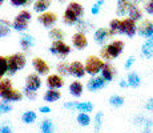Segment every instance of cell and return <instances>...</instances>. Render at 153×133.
<instances>
[{"label":"cell","mask_w":153,"mask_h":133,"mask_svg":"<svg viewBox=\"0 0 153 133\" xmlns=\"http://www.w3.org/2000/svg\"><path fill=\"white\" fill-rule=\"evenodd\" d=\"M84 7L77 1H72L64 11V23L68 25H76L84 16Z\"/></svg>","instance_id":"6da1fadb"},{"label":"cell","mask_w":153,"mask_h":133,"mask_svg":"<svg viewBox=\"0 0 153 133\" xmlns=\"http://www.w3.org/2000/svg\"><path fill=\"white\" fill-rule=\"evenodd\" d=\"M123 49H124V43L121 40H114L109 43L108 45H105L104 48L100 51V55H101L102 59L105 60H113V59L119 57L123 53Z\"/></svg>","instance_id":"7a4b0ae2"},{"label":"cell","mask_w":153,"mask_h":133,"mask_svg":"<svg viewBox=\"0 0 153 133\" xmlns=\"http://www.w3.org/2000/svg\"><path fill=\"white\" fill-rule=\"evenodd\" d=\"M8 59V73L10 75H15L17 71H22L27 64L25 56L23 53H13Z\"/></svg>","instance_id":"3957f363"},{"label":"cell","mask_w":153,"mask_h":133,"mask_svg":"<svg viewBox=\"0 0 153 133\" xmlns=\"http://www.w3.org/2000/svg\"><path fill=\"white\" fill-rule=\"evenodd\" d=\"M32 19V13L27 10H23L20 11L19 13L16 15V17L13 19L12 22V27L15 31H19V32H23L28 28V22Z\"/></svg>","instance_id":"277c9868"},{"label":"cell","mask_w":153,"mask_h":133,"mask_svg":"<svg viewBox=\"0 0 153 133\" xmlns=\"http://www.w3.org/2000/svg\"><path fill=\"white\" fill-rule=\"evenodd\" d=\"M104 64V61L97 56H88L87 60H85V71L91 76H96L99 73H101Z\"/></svg>","instance_id":"5b68a950"},{"label":"cell","mask_w":153,"mask_h":133,"mask_svg":"<svg viewBox=\"0 0 153 133\" xmlns=\"http://www.w3.org/2000/svg\"><path fill=\"white\" fill-rule=\"evenodd\" d=\"M49 52L59 56V57H67L71 53V47L67 43H64L63 40L53 41V44H52L51 48H49Z\"/></svg>","instance_id":"8992f818"},{"label":"cell","mask_w":153,"mask_h":133,"mask_svg":"<svg viewBox=\"0 0 153 133\" xmlns=\"http://www.w3.org/2000/svg\"><path fill=\"white\" fill-rule=\"evenodd\" d=\"M137 33V25L136 22L132 19H124L121 20V29H120V35H126L128 37H133Z\"/></svg>","instance_id":"52a82bcc"},{"label":"cell","mask_w":153,"mask_h":133,"mask_svg":"<svg viewBox=\"0 0 153 133\" xmlns=\"http://www.w3.org/2000/svg\"><path fill=\"white\" fill-rule=\"evenodd\" d=\"M137 33L140 36L145 37L146 40L153 41V22L151 20H145L137 27Z\"/></svg>","instance_id":"ba28073f"},{"label":"cell","mask_w":153,"mask_h":133,"mask_svg":"<svg viewBox=\"0 0 153 133\" xmlns=\"http://www.w3.org/2000/svg\"><path fill=\"white\" fill-rule=\"evenodd\" d=\"M37 22L43 27H45V28H51V27H53L56 23H57V15L55 12H48V11H47V12L42 13L37 17Z\"/></svg>","instance_id":"9c48e42d"},{"label":"cell","mask_w":153,"mask_h":133,"mask_svg":"<svg viewBox=\"0 0 153 133\" xmlns=\"http://www.w3.org/2000/svg\"><path fill=\"white\" fill-rule=\"evenodd\" d=\"M65 108L69 109H76L79 112H84V113H89L93 111V104L89 101H83V103H65L64 104Z\"/></svg>","instance_id":"30bf717a"},{"label":"cell","mask_w":153,"mask_h":133,"mask_svg":"<svg viewBox=\"0 0 153 133\" xmlns=\"http://www.w3.org/2000/svg\"><path fill=\"white\" fill-rule=\"evenodd\" d=\"M105 85H107V81L102 77H99V76H93V77L89 79L87 82V88L89 92H97V91L102 89Z\"/></svg>","instance_id":"8fae6325"},{"label":"cell","mask_w":153,"mask_h":133,"mask_svg":"<svg viewBox=\"0 0 153 133\" xmlns=\"http://www.w3.org/2000/svg\"><path fill=\"white\" fill-rule=\"evenodd\" d=\"M32 65H33L35 71L39 76H44V75H48L49 72V65L47 64V61L44 59L40 57H35L33 61H32Z\"/></svg>","instance_id":"7c38bea8"},{"label":"cell","mask_w":153,"mask_h":133,"mask_svg":"<svg viewBox=\"0 0 153 133\" xmlns=\"http://www.w3.org/2000/svg\"><path fill=\"white\" fill-rule=\"evenodd\" d=\"M72 45L76 49H84L88 47V39L83 32H76L72 36Z\"/></svg>","instance_id":"4fadbf2b"},{"label":"cell","mask_w":153,"mask_h":133,"mask_svg":"<svg viewBox=\"0 0 153 133\" xmlns=\"http://www.w3.org/2000/svg\"><path fill=\"white\" fill-rule=\"evenodd\" d=\"M42 87V80H40V76L37 73H31V75L27 76V80H25V88L32 91H37Z\"/></svg>","instance_id":"5bb4252c"},{"label":"cell","mask_w":153,"mask_h":133,"mask_svg":"<svg viewBox=\"0 0 153 133\" xmlns=\"http://www.w3.org/2000/svg\"><path fill=\"white\" fill-rule=\"evenodd\" d=\"M69 69H71V75L75 76L77 79H81L85 76L87 71H85V65H83V63L80 61H73L69 64Z\"/></svg>","instance_id":"9a60e30c"},{"label":"cell","mask_w":153,"mask_h":133,"mask_svg":"<svg viewBox=\"0 0 153 133\" xmlns=\"http://www.w3.org/2000/svg\"><path fill=\"white\" fill-rule=\"evenodd\" d=\"M64 85V80L60 75H51L47 77V87L48 89H60Z\"/></svg>","instance_id":"2e32d148"},{"label":"cell","mask_w":153,"mask_h":133,"mask_svg":"<svg viewBox=\"0 0 153 133\" xmlns=\"http://www.w3.org/2000/svg\"><path fill=\"white\" fill-rule=\"evenodd\" d=\"M114 76H116V69H114V67H112L111 64L105 63L104 67H102V71H101V77L107 82H109L114 79Z\"/></svg>","instance_id":"e0dca14e"},{"label":"cell","mask_w":153,"mask_h":133,"mask_svg":"<svg viewBox=\"0 0 153 133\" xmlns=\"http://www.w3.org/2000/svg\"><path fill=\"white\" fill-rule=\"evenodd\" d=\"M95 41L97 44H100V45H102V44L105 43L108 39H109V29H107V28H99V29H96V32H95Z\"/></svg>","instance_id":"ac0fdd59"},{"label":"cell","mask_w":153,"mask_h":133,"mask_svg":"<svg viewBox=\"0 0 153 133\" xmlns=\"http://www.w3.org/2000/svg\"><path fill=\"white\" fill-rule=\"evenodd\" d=\"M132 3L129 0H117V8H116V13L119 16H125L129 12Z\"/></svg>","instance_id":"d6986e66"},{"label":"cell","mask_w":153,"mask_h":133,"mask_svg":"<svg viewBox=\"0 0 153 133\" xmlns=\"http://www.w3.org/2000/svg\"><path fill=\"white\" fill-rule=\"evenodd\" d=\"M51 7V0H36L33 3V11L37 13H44Z\"/></svg>","instance_id":"ffe728a7"},{"label":"cell","mask_w":153,"mask_h":133,"mask_svg":"<svg viewBox=\"0 0 153 133\" xmlns=\"http://www.w3.org/2000/svg\"><path fill=\"white\" fill-rule=\"evenodd\" d=\"M12 81L8 79L5 80H0V99H4L8 93L12 91Z\"/></svg>","instance_id":"44dd1931"},{"label":"cell","mask_w":153,"mask_h":133,"mask_svg":"<svg viewBox=\"0 0 153 133\" xmlns=\"http://www.w3.org/2000/svg\"><path fill=\"white\" fill-rule=\"evenodd\" d=\"M83 91H84V87L80 81H73L71 82L69 85V93L72 94L73 97H80L83 94Z\"/></svg>","instance_id":"7402d4cb"},{"label":"cell","mask_w":153,"mask_h":133,"mask_svg":"<svg viewBox=\"0 0 153 133\" xmlns=\"http://www.w3.org/2000/svg\"><path fill=\"white\" fill-rule=\"evenodd\" d=\"M61 97V93L57 89H48L44 93V101L45 103H55Z\"/></svg>","instance_id":"603a6c76"},{"label":"cell","mask_w":153,"mask_h":133,"mask_svg":"<svg viewBox=\"0 0 153 133\" xmlns=\"http://www.w3.org/2000/svg\"><path fill=\"white\" fill-rule=\"evenodd\" d=\"M128 15H129V19H132L133 22H139V20L143 19V12H141V10L139 8V5H136V4L131 5Z\"/></svg>","instance_id":"cb8c5ba5"},{"label":"cell","mask_w":153,"mask_h":133,"mask_svg":"<svg viewBox=\"0 0 153 133\" xmlns=\"http://www.w3.org/2000/svg\"><path fill=\"white\" fill-rule=\"evenodd\" d=\"M40 133H55V125L51 119H44L40 124Z\"/></svg>","instance_id":"d4e9b609"},{"label":"cell","mask_w":153,"mask_h":133,"mask_svg":"<svg viewBox=\"0 0 153 133\" xmlns=\"http://www.w3.org/2000/svg\"><path fill=\"white\" fill-rule=\"evenodd\" d=\"M20 45H22V48L24 51H28L29 48H32L35 45L33 36H31V35H23L22 39H20Z\"/></svg>","instance_id":"484cf974"},{"label":"cell","mask_w":153,"mask_h":133,"mask_svg":"<svg viewBox=\"0 0 153 133\" xmlns=\"http://www.w3.org/2000/svg\"><path fill=\"white\" fill-rule=\"evenodd\" d=\"M23 96H24V94H23L22 92H19V91H16V89H12V91H11V92L8 93L3 100H4L5 103H8V104H10V103L20 101V100L23 99Z\"/></svg>","instance_id":"4316f807"},{"label":"cell","mask_w":153,"mask_h":133,"mask_svg":"<svg viewBox=\"0 0 153 133\" xmlns=\"http://www.w3.org/2000/svg\"><path fill=\"white\" fill-rule=\"evenodd\" d=\"M126 81H128V87L131 88H139L141 84V77L137 75L136 72H131L126 77Z\"/></svg>","instance_id":"83f0119b"},{"label":"cell","mask_w":153,"mask_h":133,"mask_svg":"<svg viewBox=\"0 0 153 133\" xmlns=\"http://www.w3.org/2000/svg\"><path fill=\"white\" fill-rule=\"evenodd\" d=\"M109 35L114 36V35H120V29H121V20L119 19H113L109 23Z\"/></svg>","instance_id":"f1b7e54d"},{"label":"cell","mask_w":153,"mask_h":133,"mask_svg":"<svg viewBox=\"0 0 153 133\" xmlns=\"http://www.w3.org/2000/svg\"><path fill=\"white\" fill-rule=\"evenodd\" d=\"M141 53H143L144 57L151 59L153 56V41L146 40L145 43L143 44V48H141Z\"/></svg>","instance_id":"f546056e"},{"label":"cell","mask_w":153,"mask_h":133,"mask_svg":"<svg viewBox=\"0 0 153 133\" xmlns=\"http://www.w3.org/2000/svg\"><path fill=\"white\" fill-rule=\"evenodd\" d=\"M102 123H104V114L102 112H97L93 119V128H95V132L99 133L101 131V126H102Z\"/></svg>","instance_id":"4dcf8cb0"},{"label":"cell","mask_w":153,"mask_h":133,"mask_svg":"<svg viewBox=\"0 0 153 133\" xmlns=\"http://www.w3.org/2000/svg\"><path fill=\"white\" fill-rule=\"evenodd\" d=\"M37 119V116H36V113H35L33 111H27V112H24L23 113V116H22V120H23V123L24 124H33L35 121H36Z\"/></svg>","instance_id":"1f68e13d"},{"label":"cell","mask_w":153,"mask_h":133,"mask_svg":"<svg viewBox=\"0 0 153 133\" xmlns=\"http://www.w3.org/2000/svg\"><path fill=\"white\" fill-rule=\"evenodd\" d=\"M49 37H51L52 40H55V41L64 40L65 33H64V31H61L60 28H52L51 31H49Z\"/></svg>","instance_id":"d6a6232c"},{"label":"cell","mask_w":153,"mask_h":133,"mask_svg":"<svg viewBox=\"0 0 153 133\" xmlns=\"http://www.w3.org/2000/svg\"><path fill=\"white\" fill-rule=\"evenodd\" d=\"M124 97L120 96V94H113V96L109 97V104L114 108H120V106L124 105Z\"/></svg>","instance_id":"836d02e7"},{"label":"cell","mask_w":153,"mask_h":133,"mask_svg":"<svg viewBox=\"0 0 153 133\" xmlns=\"http://www.w3.org/2000/svg\"><path fill=\"white\" fill-rule=\"evenodd\" d=\"M91 27H93V25L91 24V23L88 22V20H85L84 17H83V19L79 20V23L76 24V28H77V31H79V32H83V33H85L87 31H89Z\"/></svg>","instance_id":"e575fe53"},{"label":"cell","mask_w":153,"mask_h":133,"mask_svg":"<svg viewBox=\"0 0 153 133\" xmlns=\"http://www.w3.org/2000/svg\"><path fill=\"white\" fill-rule=\"evenodd\" d=\"M77 123H79V125H81V126H88L91 124V117H89V114L88 113H84V112H80V113L77 114Z\"/></svg>","instance_id":"d590c367"},{"label":"cell","mask_w":153,"mask_h":133,"mask_svg":"<svg viewBox=\"0 0 153 133\" xmlns=\"http://www.w3.org/2000/svg\"><path fill=\"white\" fill-rule=\"evenodd\" d=\"M8 33H10V23L7 20L0 19V39L5 37Z\"/></svg>","instance_id":"8d00e7d4"},{"label":"cell","mask_w":153,"mask_h":133,"mask_svg":"<svg viewBox=\"0 0 153 133\" xmlns=\"http://www.w3.org/2000/svg\"><path fill=\"white\" fill-rule=\"evenodd\" d=\"M8 72V59L4 56H0V80L3 79V76Z\"/></svg>","instance_id":"74e56055"},{"label":"cell","mask_w":153,"mask_h":133,"mask_svg":"<svg viewBox=\"0 0 153 133\" xmlns=\"http://www.w3.org/2000/svg\"><path fill=\"white\" fill-rule=\"evenodd\" d=\"M57 72H59V75H60V76H68V75H71L69 64H67V63L57 64Z\"/></svg>","instance_id":"f35d334b"},{"label":"cell","mask_w":153,"mask_h":133,"mask_svg":"<svg viewBox=\"0 0 153 133\" xmlns=\"http://www.w3.org/2000/svg\"><path fill=\"white\" fill-rule=\"evenodd\" d=\"M12 111V106H11L8 103L1 101L0 103V114H5V113H10Z\"/></svg>","instance_id":"ab89813d"},{"label":"cell","mask_w":153,"mask_h":133,"mask_svg":"<svg viewBox=\"0 0 153 133\" xmlns=\"http://www.w3.org/2000/svg\"><path fill=\"white\" fill-rule=\"evenodd\" d=\"M32 0H11V4L13 7H25V5L31 4Z\"/></svg>","instance_id":"60d3db41"},{"label":"cell","mask_w":153,"mask_h":133,"mask_svg":"<svg viewBox=\"0 0 153 133\" xmlns=\"http://www.w3.org/2000/svg\"><path fill=\"white\" fill-rule=\"evenodd\" d=\"M102 4H104V0H99L97 3H95V4H93V7L91 8V13H92V15H97L100 12V8H101Z\"/></svg>","instance_id":"b9f144b4"},{"label":"cell","mask_w":153,"mask_h":133,"mask_svg":"<svg viewBox=\"0 0 153 133\" xmlns=\"http://www.w3.org/2000/svg\"><path fill=\"white\" fill-rule=\"evenodd\" d=\"M24 96L29 100H35L36 99V91L28 89V88H24Z\"/></svg>","instance_id":"7bdbcfd3"},{"label":"cell","mask_w":153,"mask_h":133,"mask_svg":"<svg viewBox=\"0 0 153 133\" xmlns=\"http://www.w3.org/2000/svg\"><path fill=\"white\" fill-rule=\"evenodd\" d=\"M133 121H134V124H136V125H143L144 126V124H145V121H146V117L143 116V114H139V116L134 117Z\"/></svg>","instance_id":"ee69618b"},{"label":"cell","mask_w":153,"mask_h":133,"mask_svg":"<svg viewBox=\"0 0 153 133\" xmlns=\"http://www.w3.org/2000/svg\"><path fill=\"white\" fill-rule=\"evenodd\" d=\"M144 10L146 11V13H153V1L151 0V1H146L145 5H144Z\"/></svg>","instance_id":"f6af8a7d"},{"label":"cell","mask_w":153,"mask_h":133,"mask_svg":"<svg viewBox=\"0 0 153 133\" xmlns=\"http://www.w3.org/2000/svg\"><path fill=\"white\" fill-rule=\"evenodd\" d=\"M133 63H134V57H133V56H129V57L126 59L125 64H124L125 69H129V68H131L132 65H133Z\"/></svg>","instance_id":"bcb514c9"},{"label":"cell","mask_w":153,"mask_h":133,"mask_svg":"<svg viewBox=\"0 0 153 133\" xmlns=\"http://www.w3.org/2000/svg\"><path fill=\"white\" fill-rule=\"evenodd\" d=\"M0 133H12V128H11L10 125H7V124H4V125L0 128Z\"/></svg>","instance_id":"7dc6e473"},{"label":"cell","mask_w":153,"mask_h":133,"mask_svg":"<svg viewBox=\"0 0 153 133\" xmlns=\"http://www.w3.org/2000/svg\"><path fill=\"white\" fill-rule=\"evenodd\" d=\"M152 126H153V120H151V119H146L145 124H144V129H151Z\"/></svg>","instance_id":"c3c4849f"},{"label":"cell","mask_w":153,"mask_h":133,"mask_svg":"<svg viewBox=\"0 0 153 133\" xmlns=\"http://www.w3.org/2000/svg\"><path fill=\"white\" fill-rule=\"evenodd\" d=\"M145 108L148 109V111L153 112V99H149V100H148V103L145 104Z\"/></svg>","instance_id":"681fc988"},{"label":"cell","mask_w":153,"mask_h":133,"mask_svg":"<svg viewBox=\"0 0 153 133\" xmlns=\"http://www.w3.org/2000/svg\"><path fill=\"white\" fill-rule=\"evenodd\" d=\"M40 112L44 113V114H47V113L51 112V108H48V106H40Z\"/></svg>","instance_id":"f907efd6"},{"label":"cell","mask_w":153,"mask_h":133,"mask_svg":"<svg viewBox=\"0 0 153 133\" xmlns=\"http://www.w3.org/2000/svg\"><path fill=\"white\" fill-rule=\"evenodd\" d=\"M119 85L121 88H126V87H128V81H126V80H121V81L119 82Z\"/></svg>","instance_id":"816d5d0a"},{"label":"cell","mask_w":153,"mask_h":133,"mask_svg":"<svg viewBox=\"0 0 153 133\" xmlns=\"http://www.w3.org/2000/svg\"><path fill=\"white\" fill-rule=\"evenodd\" d=\"M143 133H152V131H151V129H144Z\"/></svg>","instance_id":"f5cc1de1"},{"label":"cell","mask_w":153,"mask_h":133,"mask_svg":"<svg viewBox=\"0 0 153 133\" xmlns=\"http://www.w3.org/2000/svg\"><path fill=\"white\" fill-rule=\"evenodd\" d=\"M134 3H141V1H144V0H133Z\"/></svg>","instance_id":"db71d44e"},{"label":"cell","mask_w":153,"mask_h":133,"mask_svg":"<svg viewBox=\"0 0 153 133\" xmlns=\"http://www.w3.org/2000/svg\"><path fill=\"white\" fill-rule=\"evenodd\" d=\"M3 3H4V0H0V7L3 5Z\"/></svg>","instance_id":"11a10c76"},{"label":"cell","mask_w":153,"mask_h":133,"mask_svg":"<svg viewBox=\"0 0 153 133\" xmlns=\"http://www.w3.org/2000/svg\"><path fill=\"white\" fill-rule=\"evenodd\" d=\"M152 1H153V0H152Z\"/></svg>","instance_id":"9f6ffc18"}]
</instances>
